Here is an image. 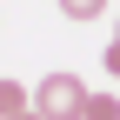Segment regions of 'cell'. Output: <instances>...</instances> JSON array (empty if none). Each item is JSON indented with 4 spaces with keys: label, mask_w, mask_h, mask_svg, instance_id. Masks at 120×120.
<instances>
[{
    "label": "cell",
    "mask_w": 120,
    "mask_h": 120,
    "mask_svg": "<svg viewBox=\"0 0 120 120\" xmlns=\"http://www.w3.org/2000/svg\"><path fill=\"white\" fill-rule=\"evenodd\" d=\"M107 73H113V80H120V40H113V47H107Z\"/></svg>",
    "instance_id": "obj_5"
},
{
    "label": "cell",
    "mask_w": 120,
    "mask_h": 120,
    "mask_svg": "<svg viewBox=\"0 0 120 120\" xmlns=\"http://www.w3.org/2000/svg\"><path fill=\"white\" fill-rule=\"evenodd\" d=\"M13 120H47V113H40V107H27V113H13Z\"/></svg>",
    "instance_id": "obj_6"
},
{
    "label": "cell",
    "mask_w": 120,
    "mask_h": 120,
    "mask_svg": "<svg viewBox=\"0 0 120 120\" xmlns=\"http://www.w3.org/2000/svg\"><path fill=\"white\" fill-rule=\"evenodd\" d=\"M60 13H67V20H100L107 0H60Z\"/></svg>",
    "instance_id": "obj_4"
},
{
    "label": "cell",
    "mask_w": 120,
    "mask_h": 120,
    "mask_svg": "<svg viewBox=\"0 0 120 120\" xmlns=\"http://www.w3.org/2000/svg\"><path fill=\"white\" fill-rule=\"evenodd\" d=\"M34 107L47 113V120H80L87 113V80H80V73H40Z\"/></svg>",
    "instance_id": "obj_1"
},
{
    "label": "cell",
    "mask_w": 120,
    "mask_h": 120,
    "mask_svg": "<svg viewBox=\"0 0 120 120\" xmlns=\"http://www.w3.org/2000/svg\"><path fill=\"white\" fill-rule=\"evenodd\" d=\"M34 107V87H20V80H0V120H13V113H27Z\"/></svg>",
    "instance_id": "obj_2"
},
{
    "label": "cell",
    "mask_w": 120,
    "mask_h": 120,
    "mask_svg": "<svg viewBox=\"0 0 120 120\" xmlns=\"http://www.w3.org/2000/svg\"><path fill=\"white\" fill-rule=\"evenodd\" d=\"M80 120H120V94H87V113Z\"/></svg>",
    "instance_id": "obj_3"
},
{
    "label": "cell",
    "mask_w": 120,
    "mask_h": 120,
    "mask_svg": "<svg viewBox=\"0 0 120 120\" xmlns=\"http://www.w3.org/2000/svg\"><path fill=\"white\" fill-rule=\"evenodd\" d=\"M113 40H120V27H113Z\"/></svg>",
    "instance_id": "obj_7"
}]
</instances>
